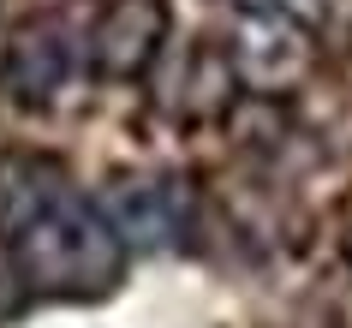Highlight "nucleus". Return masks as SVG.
Listing matches in <instances>:
<instances>
[{
	"mask_svg": "<svg viewBox=\"0 0 352 328\" xmlns=\"http://www.w3.org/2000/svg\"><path fill=\"white\" fill-rule=\"evenodd\" d=\"M167 30H173L167 0H108L84 30V72L102 84H138L155 72Z\"/></svg>",
	"mask_w": 352,
	"mask_h": 328,
	"instance_id": "obj_3",
	"label": "nucleus"
},
{
	"mask_svg": "<svg viewBox=\"0 0 352 328\" xmlns=\"http://www.w3.org/2000/svg\"><path fill=\"white\" fill-rule=\"evenodd\" d=\"M346 263H352V251H346Z\"/></svg>",
	"mask_w": 352,
	"mask_h": 328,
	"instance_id": "obj_7",
	"label": "nucleus"
},
{
	"mask_svg": "<svg viewBox=\"0 0 352 328\" xmlns=\"http://www.w3.org/2000/svg\"><path fill=\"white\" fill-rule=\"evenodd\" d=\"M6 263L30 298H54V305H90L108 298L126 281L131 245L108 221V209L78 191H60L6 239Z\"/></svg>",
	"mask_w": 352,
	"mask_h": 328,
	"instance_id": "obj_1",
	"label": "nucleus"
},
{
	"mask_svg": "<svg viewBox=\"0 0 352 328\" xmlns=\"http://www.w3.org/2000/svg\"><path fill=\"white\" fill-rule=\"evenodd\" d=\"M239 19H263V12H280V19H305L316 24V0H227Z\"/></svg>",
	"mask_w": 352,
	"mask_h": 328,
	"instance_id": "obj_6",
	"label": "nucleus"
},
{
	"mask_svg": "<svg viewBox=\"0 0 352 328\" xmlns=\"http://www.w3.org/2000/svg\"><path fill=\"white\" fill-rule=\"evenodd\" d=\"M78 66H84V48H72L66 24L60 19H30V24L12 30L6 54H0V84H6V96H12L19 108L48 113L60 96H66V84H72Z\"/></svg>",
	"mask_w": 352,
	"mask_h": 328,
	"instance_id": "obj_5",
	"label": "nucleus"
},
{
	"mask_svg": "<svg viewBox=\"0 0 352 328\" xmlns=\"http://www.w3.org/2000/svg\"><path fill=\"white\" fill-rule=\"evenodd\" d=\"M221 54L233 66L239 90L263 96V102H280L316 72V30L305 19H280V12L233 19V36L221 42Z\"/></svg>",
	"mask_w": 352,
	"mask_h": 328,
	"instance_id": "obj_2",
	"label": "nucleus"
},
{
	"mask_svg": "<svg viewBox=\"0 0 352 328\" xmlns=\"http://www.w3.org/2000/svg\"><path fill=\"white\" fill-rule=\"evenodd\" d=\"M102 209L131 251H167V245H186L197 197L179 173H138V179H113Z\"/></svg>",
	"mask_w": 352,
	"mask_h": 328,
	"instance_id": "obj_4",
	"label": "nucleus"
}]
</instances>
